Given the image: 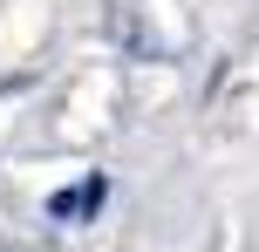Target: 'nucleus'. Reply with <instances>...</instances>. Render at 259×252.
<instances>
[{
  "label": "nucleus",
  "mask_w": 259,
  "mask_h": 252,
  "mask_svg": "<svg viewBox=\"0 0 259 252\" xmlns=\"http://www.w3.org/2000/svg\"><path fill=\"white\" fill-rule=\"evenodd\" d=\"M103 205H109V177L89 171L82 184H68V191H55V198H48V218H55V225H89Z\"/></svg>",
  "instance_id": "f03ea898"
},
{
  "label": "nucleus",
  "mask_w": 259,
  "mask_h": 252,
  "mask_svg": "<svg viewBox=\"0 0 259 252\" xmlns=\"http://www.w3.org/2000/svg\"><path fill=\"white\" fill-rule=\"evenodd\" d=\"M116 27H123V48L143 62H178V48H184V14L170 0H130Z\"/></svg>",
  "instance_id": "f257e3e1"
}]
</instances>
